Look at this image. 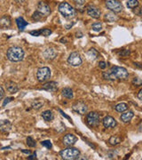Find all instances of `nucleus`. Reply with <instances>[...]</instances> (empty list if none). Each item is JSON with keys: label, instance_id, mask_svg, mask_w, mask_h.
<instances>
[{"label": "nucleus", "instance_id": "2f4dec72", "mask_svg": "<svg viewBox=\"0 0 142 160\" xmlns=\"http://www.w3.org/2000/svg\"><path fill=\"white\" fill-rule=\"evenodd\" d=\"M51 34V31L50 29H41V35L42 36H45V37H48Z\"/></svg>", "mask_w": 142, "mask_h": 160}, {"label": "nucleus", "instance_id": "412c9836", "mask_svg": "<svg viewBox=\"0 0 142 160\" xmlns=\"http://www.w3.org/2000/svg\"><path fill=\"white\" fill-rule=\"evenodd\" d=\"M62 96L67 99H72L73 98V91L69 87H66L62 90Z\"/></svg>", "mask_w": 142, "mask_h": 160}, {"label": "nucleus", "instance_id": "2eb2a0df", "mask_svg": "<svg viewBox=\"0 0 142 160\" xmlns=\"http://www.w3.org/2000/svg\"><path fill=\"white\" fill-rule=\"evenodd\" d=\"M6 88L7 91L9 92L10 93H15L17 92L19 90V87H18L17 84L12 82V81H8L6 82Z\"/></svg>", "mask_w": 142, "mask_h": 160}, {"label": "nucleus", "instance_id": "bb28decb", "mask_svg": "<svg viewBox=\"0 0 142 160\" xmlns=\"http://www.w3.org/2000/svg\"><path fill=\"white\" fill-rule=\"evenodd\" d=\"M98 54H99L98 52L95 49H93V48L90 49V51L88 52V56L91 58V59H96Z\"/></svg>", "mask_w": 142, "mask_h": 160}, {"label": "nucleus", "instance_id": "f8f14e48", "mask_svg": "<svg viewBox=\"0 0 142 160\" xmlns=\"http://www.w3.org/2000/svg\"><path fill=\"white\" fill-rule=\"evenodd\" d=\"M102 123L105 128H114V127H115L116 125H117L115 119L113 117H110V116L105 117L104 119H103Z\"/></svg>", "mask_w": 142, "mask_h": 160}, {"label": "nucleus", "instance_id": "4be33fe9", "mask_svg": "<svg viewBox=\"0 0 142 160\" xmlns=\"http://www.w3.org/2000/svg\"><path fill=\"white\" fill-rule=\"evenodd\" d=\"M42 118L46 121H51L54 117H53V114L51 110H46L42 113Z\"/></svg>", "mask_w": 142, "mask_h": 160}, {"label": "nucleus", "instance_id": "7ed1b4c3", "mask_svg": "<svg viewBox=\"0 0 142 160\" xmlns=\"http://www.w3.org/2000/svg\"><path fill=\"white\" fill-rule=\"evenodd\" d=\"M59 12L62 14V16H64L65 18H68V19L74 18L76 16V14L74 7H72L67 2H63V3L60 4Z\"/></svg>", "mask_w": 142, "mask_h": 160}, {"label": "nucleus", "instance_id": "cd10ccee", "mask_svg": "<svg viewBox=\"0 0 142 160\" xmlns=\"http://www.w3.org/2000/svg\"><path fill=\"white\" fill-rule=\"evenodd\" d=\"M91 28H92V29H93L94 31L99 32V31H100V30H101V29H102V25H101V23L95 22L92 24Z\"/></svg>", "mask_w": 142, "mask_h": 160}, {"label": "nucleus", "instance_id": "e433bc0d", "mask_svg": "<svg viewBox=\"0 0 142 160\" xmlns=\"http://www.w3.org/2000/svg\"><path fill=\"white\" fill-rule=\"evenodd\" d=\"M74 2L76 4V5H79V6H81V5H84L85 2V0H74Z\"/></svg>", "mask_w": 142, "mask_h": 160}, {"label": "nucleus", "instance_id": "a211bd4d", "mask_svg": "<svg viewBox=\"0 0 142 160\" xmlns=\"http://www.w3.org/2000/svg\"><path fill=\"white\" fill-rule=\"evenodd\" d=\"M12 128L11 123L7 120H4L3 122L0 123V131L3 132H10Z\"/></svg>", "mask_w": 142, "mask_h": 160}, {"label": "nucleus", "instance_id": "473e14b6", "mask_svg": "<svg viewBox=\"0 0 142 160\" xmlns=\"http://www.w3.org/2000/svg\"><path fill=\"white\" fill-rule=\"evenodd\" d=\"M41 144H42V146L46 147L47 149H51V147H52V145H51V143L50 141H44V142H41Z\"/></svg>", "mask_w": 142, "mask_h": 160}, {"label": "nucleus", "instance_id": "79ce46f5", "mask_svg": "<svg viewBox=\"0 0 142 160\" xmlns=\"http://www.w3.org/2000/svg\"><path fill=\"white\" fill-rule=\"evenodd\" d=\"M36 157H37V155H36V153H35L33 156H31V157H29L28 158V159H34V158H36Z\"/></svg>", "mask_w": 142, "mask_h": 160}, {"label": "nucleus", "instance_id": "9d476101", "mask_svg": "<svg viewBox=\"0 0 142 160\" xmlns=\"http://www.w3.org/2000/svg\"><path fill=\"white\" fill-rule=\"evenodd\" d=\"M72 109H73L75 112H76V113H78L80 115H84L87 112L88 108H87L86 104L83 102H76L73 105Z\"/></svg>", "mask_w": 142, "mask_h": 160}, {"label": "nucleus", "instance_id": "dca6fc26", "mask_svg": "<svg viewBox=\"0 0 142 160\" xmlns=\"http://www.w3.org/2000/svg\"><path fill=\"white\" fill-rule=\"evenodd\" d=\"M133 116H134L133 112L131 110H128V111L124 112L123 114L121 115L120 119H121L122 122H124V123H129L131 120V118H133Z\"/></svg>", "mask_w": 142, "mask_h": 160}, {"label": "nucleus", "instance_id": "58836bf2", "mask_svg": "<svg viewBox=\"0 0 142 160\" xmlns=\"http://www.w3.org/2000/svg\"><path fill=\"white\" fill-rule=\"evenodd\" d=\"M12 100V98H6V101H5V102L3 103V105L5 106V105H6V103H8V102H11Z\"/></svg>", "mask_w": 142, "mask_h": 160}, {"label": "nucleus", "instance_id": "f03ea898", "mask_svg": "<svg viewBox=\"0 0 142 160\" xmlns=\"http://www.w3.org/2000/svg\"><path fill=\"white\" fill-rule=\"evenodd\" d=\"M6 57L9 61H11L12 62H21V61H22L23 57H24V51L22 47L12 46L7 50Z\"/></svg>", "mask_w": 142, "mask_h": 160}, {"label": "nucleus", "instance_id": "c756f323", "mask_svg": "<svg viewBox=\"0 0 142 160\" xmlns=\"http://www.w3.org/2000/svg\"><path fill=\"white\" fill-rule=\"evenodd\" d=\"M36 142H35L34 140L32 139V137H28L27 138V145H28V147H35L36 146Z\"/></svg>", "mask_w": 142, "mask_h": 160}, {"label": "nucleus", "instance_id": "1a4fd4ad", "mask_svg": "<svg viewBox=\"0 0 142 160\" xmlns=\"http://www.w3.org/2000/svg\"><path fill=\"white\" fill-rule=\"evenodd\" d=\"M37 11L43 17H46V16H48L51 13V8H50V6L46 4V2L41 1L37 5Z\"/></svg>", "mask_w": 142, "mask_h": 160}, {"label": "nucleus", "instance_id": "423d86ee", "mask_svg": "<svg viewBox=\"0 0 142 160\" xmlns=\"http://www.w3.org/2000/svg\"><path fill=\"white\" fill-rule=\"evenodd\" d=\"M107 8L113 12H120L123 10V6L118 0H105Z\"/></svg>", "mask_w": 142, "mask_h": 160}, {"label": "nucleus", "instance_id": "a878e982", "mask_svg": "<svg viewBox=\"0 0 142 160\" xmlns=\"http://www.w3.org/2000/svg\"><path fill=\"white\" fill-rule=\"evenodd\" d=\"M127 6L129 8L134 9L135 7L139 6V2L138 0H127Z\"/></svg>", "mask_w": 142, "mask_h": 160}, {"label": "nucleus", "instance_id": "9b49d317", "mask_svg": "<svg viewBox=\"0 0 142 160\" xmlns=\"http://www.w3.org/2000/svg\"><path fill=\"white\" fill-rule=\"evenodd\" d=\"M87 13L92 18H98L100 17V10L96 7L95 6H92V5H89L87 7Z\"/></svg>", "mask_w": 142, "mask_h": 160}, {"label": "nucleus", "instance_id": "4468645a", "mask_svg": "<svg viewBox=\"0 0 142 160\" xmlns=\"http://www.w3.org/2000/svg\"><path fill=\"white\" fill-rule=\"evenodd\" d=\"M57 52L53 48H47L46 51L43 52V56L46 60H53L56 57Z\"/></svg>", "mask_w": 142, "mask_h": 160}, {"label": "nucleus", "instance_id": "6ab92c4d", "mask_svg": "<svg viewBox=\"0 0 142 160\" xmlns=\"http://www.w3.org/2000/svg\"><path fill=\"white\" fill-rule=\"evenodd\" d=\"M16 23H17L18 28L20 30H23L27 26H28V22L23 19L22 17H19L16 19Z\"/></svg>", "mask_w": 142, "mask_h": 160}, {"label": "nucleus", "instance_id": "4c0bfd02", "mask_svg": "<svg viewBox=\"0 0 142 160\" xmlns=\"http://www.w3.org/2000/svg\"><path fill=\"white\" fill-rule=\"evenodd\" d=\"M4 95H5V91H4L3 87L0 86V100H1L2 98L4 97Z\"/></svg>", "mask_w": 142, "mask_h": 160}, {"label": "nucleus", "instance_id": "ddd939ff", "mask_svg": "<svg viewBox=\"0 0 142 160\" xmlns=\"http://www.w3.org/2000/svg\"><path fill=\"white\" fill-rule=\"evenodd\" d=\"M76 141H77V138L76 137L74 134H72V133H68L63 138V143L66 146H72V145H74L75 143L76 142Z\"/></svg>", "mask_w": 142, "mask_h": 160}, {"label": "nucleus", "instance_id": "a19ab883", "mask_svg": "<svg viewBox=\"0 0 142 160\" xmlns=\"http://www.w3.org/2000/svg\"><path fill=\"white\" fill-rule=\"evenodd\" d=\"M60 112H61V114H62L63 117H65V118H68V119H70V118H69V117H68V116H67V115L65 114V113H64V112H62V111H61V109H60Z\"/></svg>", "mask_w": 142, "mask_h": 160}, {"label": "nucleus", "instance_id": "f704fd0d", "mask_svg": "<svg viewBox=\"0 0 142 160\" xmlns=\"http://www.w3.org/2000/svg\"><path fill=\"white\" fill-rule=\"evenodd\" d=\"M99 67H100L101 69H106V67H107V63L105 62H100L99 63Z\"/></svg>", "mask_w": 142, "mask_h": 160}, {"label": "nucleus", "instance_id": "f257e3e1", "mask_svg": "<svg viewBox=\"0 0 142 160\" xmlns=\"http://www.w3.org/2000/svg\"><path fill=\"white\" fill-rule=\"evenodd\" d=\"M102 76L103 78L107 80H126L129 77V73L127 69L123 67L114 66L108 71L103 72Z\"/></svg>", "mask_w": 142, "mask_h": 160}, {"label": "nucleus", "instance_id": "c03bdc74", "mask_svg": "<svg viewBox=\"0 0 142 160\" xmlns=\"http://www.w3.org/2000/svg\"><path fill=\"white\" fill-rule=\"evenodd\" d=\"M135 65H136L137 67H139V68H140V69H142V65H140V63H134Z\"/></svg>", "mask_w": 142, "mask_h": 160}, {"label": "nucleus", "instance_id": "f3484780", "mask_svg": "<svg viewBox=\"0 0 142 160\" xmlns=\"http://www.w3.org/2000/svg\"><path fill=\"white\" fill-rule=\"evenodd\" d=\"M58 84H57L56 82H48V83H46L45 84L44 86H43V89L44 90H46V91L48 92H55L57 90V88H58Z\"/></svg>", "mask_w": 142, "mask_h": 160}, {"label": "nucleus", "instance_id": "37998d69", "mask_svg": "<svg viewBox=\"0 0 142 160\" xmlns=\"http://www.w3.org/2000/svg\"><path fill=\"white\" fill-rule=\"evenodd\" d=\"M16 2H18V3H20V4H22V3H24L26 0H15Z\"/></svg>", "mask_w": 142, "mask_h": 160}, {"label": "nucleus", "instance_id": "39448f33", "mask_svg": "<svg viewBox=\"0 0 142 160\" xmlns=\"http://www.w3.org/2000/svg\"><path fill=\"white\" fill-rule=\"evenodd\" d=\"M50 77H51V70L47 67L40 68L37 72V78L41 83H44V82L47 81L50 78Z\"/></svg>", "mask_w": 142, "mask_h": 160}, {"label": "nucleus", "instance_id": "aec40b11", "mask_svg": "<svg viewBox=\"0 0 142 160\" xmlns=\"http://www.w3.org/2000/svg\"><path fill=\"white\" fill-rule=\"evenodd\" d=\"M127 109H128V106H127V104L125 102L118 103V104L115 105V109L117 112H119V113L125 112V111L127 110Z\"/></svg>", "mask_w": 142, "mask_h": 160}, {"label": "nucleus", "instance_id": "0eeeda50", "mask_svg": "<svg viewBox=\"0 0 142 160\" xmlns=\"http://www.w3.org/2000/svg\"><path fill=\"white\" fill-rule=\"evenodd\" d=\"M86 122L87 124L91 127H96L100 125V116L97 112H90L89 114H87L86 117Z\"/></svg>", "mask_w": 142, "mask_h": 160}, {"label": "nucleus", "instance_id": "393cba45", "mask_svg": "<svg viewBox=\"0 0 142 160\" xmlns=\"http://www.w3.org/2000/svg\"><path fill=\"white\" fill-rule=\"evenodd\" d=\"M108 142L110 143L111 145H113V146H115V145H117V144H119L121 142V139L118 136H112V137L109 139V141H108Z\"/></svg>", "mask_w": 142, "mask_h": 160}, {"label": "nucleus", "instance_id": "b1692460", "mask_svg": "<svg viewBox=\"0 0 142 160\" xmlns=\"http://www.w3.org/2000/svg\"><path fill=\"white\" fill-rule=\"evenodd\" d=\"M11 25V20L9 17H3L0 19V26L6 28V27H10Z\"/></svg>", "mask_w": 142, "mask_h": 160}, {"label": "nucleus", "instance_id": "6e6552de", "mask_svg": "<svg viewBox=\"0 0 142 160\" xmlns=\"http://www.w3.org/2000/svg\"><path fill=\"white\" fill-rule=\"evenodd\" d=\"M68 62L74 67H77L82 64V58L80 56V54L76 52H71L69 57L68 58Z\"/></svg>", "mask_w": 142, "mask_h": 160}, {"label": "nucleus", "instance_id": "c85d7f7f", "mask_svg": "<svg viewBox=\"0 0 142 160\" xmlns=\"http://www.w3.org/2000/svg\"><path fill=\"white\" fill-rule=\"evenodd\" d=\"M43 106V102L39 101V100H36L34 102L32 103V107L36 109H41V107Z\"/></svg>", "mask_w": 142, "mask_h": 160}, {"label": "nucleus", "instance_id": "c9c22d12", "mask_svg": "<svg viewBox=\"0 0 142 160\" xmlns=\"http://www.w3.org/2000/svg\"><path fill=\"white\" fill-rule=\"evenodd\" d=\"M131 53V52L130 50H125L124 52H120V54L122 55V56H128L129 54Z\"/></svg>", "mask_w": 142, "mask_h": 160}, {"label": "nucleus", "instance_id": "20e7f679", "mask_svg": "<svg viewBox=\"0 0 142 160\" xmlns=\"http://www.w3.org/2000/svg\"><path fill=\"white\" fill-rule=\"evenodd\" d=\"M61 157L63 159L66 160H74L77 159L80 156V151L76 148H67L62 149L60 152Z\"/></svg>", "mask_w": 142, "mask_h": 160}, {"label": "nucleus", "instance_id": "72a5a7b5", "mask_svg": "<svg viewBox=\"0 0 142 160\" xmlns=\"http://www.w3.org/2000/svg\"><path fill=\"white\" fill-rule=\"evenodd\" d=\"M134 12L137 13L138 15H142V7H135V10H134Z\"/></svg>", "mask_w": 142, "mask_h": 160}, {"label": "nucleus", "instance_id": "7c9ffc66", "mask_svg": "<svg viewBox=\"0 0 142 160\" xmlns=\"http://www.w3.org/2000/svg\"><path fill=\"white\" fill-rule=\"evenodd\" d=\"M42 18H43V16H42L37 11L35 12L34 13H33V15H32V19H33L34 21H40Z\"/></svg>", "mask_w": 142, "mask_h": 160}, {"label": "nucleus", "instance_id": "ea45409f", "mask_svg": "<svg viewBox=\"0 0 142 160\" xmlns=\"http://www.w3.org/2000/svg\"><path fill=\"white\" fill-rule=\"evenodd\" d=\"M138 98L140 100H142V88L140 89V91L139 92V93H138Z\"/></svg>", "mask_w": 142, "mask_h": 160}, {"label": "nucleus", "instance_id": "a18cd8bd", "mask_svg": "<svg viewBox=\"0 0 142 160\" xmlns=\"http://www.w3.org/2000/svg\"><path fill=\"white\" fill-rule=\"evenodd\" d=\"M22 152H24V153H28V154L30 153V151H29V150H28V151H27V150H22Z\"/></svg>", "mask_w": 142, "mask_h": 160}, {"label": "nucleus", "instance_id": "5701e85b", "mask_svg": "<svg viewBox=\"0 0 142 160\" xmlns=\"http://www.w3.org/2000/svg\"><path fill=\"white\" fill-rule=\"evenodd\" d=\"M105 20L107 21V22H115V21H117V16L114 13V12H107L106 14H105Z\"/></svg>", "mask_w": 142, "mask_h": 160}]
</instances>
